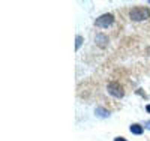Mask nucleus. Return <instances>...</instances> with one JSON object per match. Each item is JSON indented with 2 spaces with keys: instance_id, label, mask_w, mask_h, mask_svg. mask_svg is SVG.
I'll return each instance as SVG.
<instances>
[{
  "instance_id": "nucleus-7",
  "label": "nucleus",
  "mask_w": 150,
  "mask_h": 141,
  "mask_svg": "<svg viewBox=\"0 0 150 141\" xmlns=\"http://www.w3.org/2000/svg\"><path fill=\"white\" fill-rule=\"evenodd\" d=\"M81 45H83V36H77V39H75V50L78 51Z\"/></svg>"
},
{
  "instance_id": "nucleus-5",
  "label": "nucleus",
  "mask_w": 150,
  "mask_h": 141,
  "mask_svg": "<svg viewBox=\"0 0 150 141\" xmlns=\"http://www.w3.org/2000/svg\"><path fill=\"white\" fill-rule=\"evenodd\" d=\"M95 114H96V117H99V119H107V117H110V113H108L105 108H96V110H95Z\"/></svg>"
},
{
  "instance_id": "nucleus-10",
  "label": "nucleus",
  "mask_w": 150,
  "mask_h": 141,
  "mask_svg": "<svg viewBox=\"0 0 150 141\" xmlns=\"http://www.w3.org/2000/svg\"><path fill=\"white\" fill-rule=\"evenodd\" d=\"M146 110H147V113H150V104H149V105L146 107Z\"/></svg>"
},
{
  "instance_id": "nucleus-2",
  "label": "nucleus",
  "mask_w": 150,
  "mask_h": 141,
  "mask_svg": "<svg viewBox=\"0 0 150 141\" xmlns=\"http://www.w3.org/2000/svg\"><path fill=\"white\" fill-rule=\"evenodd\" d=\"M112 23H114V15L112 14H104L99 18H96V21H95V24L98 26V27H102V29L110 27Z\"/></svg>"
},
{
  "instance_id": "nucleus-1",
  "label": "nucleus",
  "mask_w": 150,
  "mask_h": 141,
  "mask_svg": "<svg viewBox=\"0 0 150 141\" xmlns=\"http://www.w3.org/2000/svg\"><path fill=\"white\" fill-rule=\"evenodd\" d=\"M129 18L132 21H146L150 18V9L149 8H141L135 6L129 11Z\"/></svg>"
},
{
  "instance_id": "nucleus-3",
  "label": "nucleus",
  "mask_w": 150,
  "mask_h": 141,
  "mask_svg": "<svg viewBox=\"0 0 150 141\" xmlns=\"http://www.w3.org/2000/svg\"><path fill=\"white\" fill-rule=\"evenodd\" d=\"M107 89H108V93H110L111 96H114V98H123V96H125V90H123V87H122L119 83H116V81L110 83Z\"/></svg>"
},
{
  "instance_id": "nucleus-9",
  "label": "nucleus",
  "mask_w": 150,
  "mask_h": 141,
  "mask_svg": "<svg viewBox=\"0 0 150 141\" xmlns=\"http://www.w3.org/2000/svg\"><path fill=\"white\" fill-rule=\"evenodd\" d=\"M144 125H146V126H147V128H149V129H150V120H147V122H146V123H144Z\"/></svg>"
},
{
  "instance_id": "nucleus-6",
  "label": "nucleus",
  "mask_w": 150,
  "mask_h": 141,
  "mask_svg": "<svg viewBox=\"0 0 150 141\" xmlns=\"http://www.w3.org/2000/svg\"><path fill=\"white\" fill-rule=\"evenodd\" d=\"M131 132L132 134H135V135H141L143 134V126L141 125H138V123H134V125H131Z\"/></svg>"
},
{
  "instance_id": "nucleus-4",
  "label": "nucleus",
  "mask_w": 150,
  "mask_h": 141,
  "mask_svg": "<svg viewBox=\"0 0 150 141\" xmlns=\"http://www.w3.org/2000/svg\"><path fill=\"white\" fill-rule=\"evenodd\" d=\"M95 42H96V45L99 48H105L108 45V38L105 35H102V33H98L96 38H95Z\"/></svg>"
},
{
  "instance_id": "nucleus-8",
  "label": "nucleus",
  "mask_w": 150,
  "mask_h": 141,
  "mask_svg": "<svg viewBox=\"0 0 150 141\" xmlns=\"http://www.w3.org/2000/svg\"><path fill=\"white\" fill-rule=\"evenodd\" d=\"M114 141H126V140L122 138V137H117V138H114Z\"/></svg>"
}]
</instances>
